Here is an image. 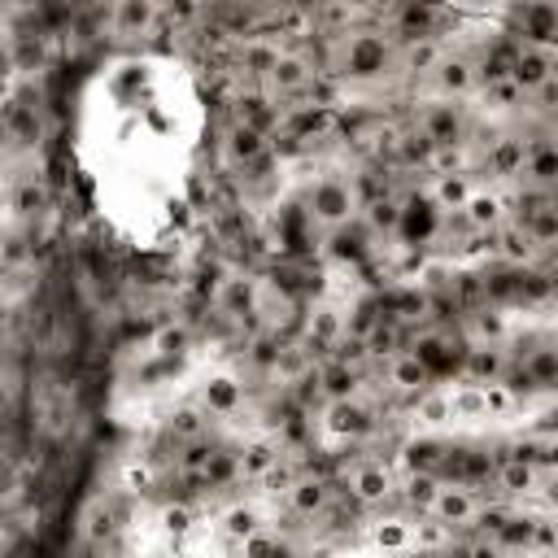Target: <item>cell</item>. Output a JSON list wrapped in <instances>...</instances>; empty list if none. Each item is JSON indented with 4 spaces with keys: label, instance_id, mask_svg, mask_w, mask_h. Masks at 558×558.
Masks as SVG:
<instances>
[{
    "label": "cell",
    "instance_id": "obj_15",
    "mask_svg": "<svg viewBox=\"0 0 558 558\" xmlns=\"http://www.w3.org/2000/svg\"><path fill=\"white\" fill-rule=\"evenodd\" d=\"M506 74L519 92H532L536 83L558 74V44L554 39H519L506 35Z\"/></svg>",
    "mask_w": 558,
    "mask_h": 558
},
{
    "label": "cell",
    "instance_id": "obj_4",
    "mask_svg": "<svg viewBox=\"0 0 558 558\" xmlns=\"http://www.w3.org/2000/svg\"><path fill=\"white\" fill-rule=\"evenodd\" d=\"M126 514H131V497H122L109 484L92 488L74 506L70 549H78V554H118V549H126Z\"/></svg>",
    "mask_w": 558,
    "mask_h": 558
},
{
    "label": "cell",
    "instance_id": "obj_5",
    "mask_svg": "<svg viewBox=\"0 0 558 558\" xmlns=\"http://www.w3.org/2000/svg\"><path fill=\"white\" fill-rule=\"evenodd\" d=\"M405 118L418 126V135L436 148L440 161H462L466 166V148L480 131L475 113L466 100H440V96H414L405 100Z\"/></svg>",
    "mask_w": 558,
    "mask_h": 558
},
{
    "label": "cell",
    "instance_id": "obj_16",
    "mask_svg": "<svg viewBox=\"0 0 558 558\" xmlns=\"http://www.w3.org/2000/svg\"><path fill=\"white\" fill-rule=\"evenodd\" d=\"M231 4H244V0H231Z\"/></svg>",
    "mask_w": 558,
    "mask_h": 558
},
{
    "label": "cell",
    "instance_id": "obj_1",
    "mask_svg": "<svg viewBox=\"0 0 558 558\" xmlns=\"http://www.w3.org/2000/svg\"><path fill=\"white\" fill-rule=\"evenodd\" d=\"M292 192H296V214L305 222V235L318 253H327L340 235L357 231L366 196H362V183L349 157L331 153V157L305 161V174L296 179Z\"/></svg>",
    "mask_w": 558,
    "mask_h": 558
},
{
    "label": "cell",
    "instance_id": "obj_2",
    "mask_svg": "<svg viewBox=\"0 0 558 558\" xmlns=\"http://www.w3.org/2000/svg\"><path fill=\"white\" fill-rule=\"evenodd\" d=\"M187 397L209 414V423L227 436H235L240 427L253 423V410H257V384L240 371V362L222 349L218 357H209L205 366L192 371L187 379Z\"/></svg>",
    "mask_w": 558,
    "mask_h": 558
},
{
    "label": "cell",
    "instance_id": "obj_3",
    "mask_svg": "<svg viewBox=\"0 0 558 558\" xmlns=\"http://www.w3.org/2000/svg\"><path fill=\"white\" fill-rule=\"evenodd\" d=\"M331 475H336V488L344 497L349 510L366 514V510H379V506H392L397 493H401V471L392 462V453L384 445H357V449H344L336 458H327Z\"/></svg>",
    "mask_w": 558,
    "mask_h": 558
},
{
    "label": "cell",
    "instance_id": "obj_10",
    "mask_svg": "<svg viewBox=\"0 0 558 558\" xmlns=\"http://www.w3.org/2000/svg\"><path fill=\"white\" fill-rule=\"evenodd\" d=\"M510 218H514V187L493 183V179H475V187L466 192V201H462L458 214H453V227H458L466 240L488 244Z\"/></svg>",
    "mask_w": 558,
    "mask_h": 558
},
{
    "label": "cell",
    "instance_id": "obj_7",
    "mask_svg": "<svg viewBox=\"0 0 558 558\" xmlns=\"http://www.w3.org/2000/svg\"><path fill=\"white\" fill-rule=\"evenodd\" d=\"M270 157V135L240 122V118H218L214 135H209V161H214V174L222 183H235L244 179L248 170H257L262 161Z\"/></svg>",
    "mask_w": 558,
    "mask_h": 558
},
{
    "label": "cell",
    "instance_id": "obj_9",
    "mask_svg": "<svg viewBox=\"0 0 558 558\" xmlns=\"http://www.w3.org/2000/svg\"><path fill=\"white\" fill-rule=\"evenodd\" d=\"M323 83H327V70H323V52H318L314 39H292V44H283V52L275 57V65H270L266 78H262V87H266L279 105L301 100V96L318 92Z\"/></svg>",
    "mask_w": 558,
    "mask_h": 558
},
{
    "label": "cell",
    "instance_id": "obj_8",
    "mask_svg": "<svg viewBox=\"0 0 558 558\" xmlns=\"http://www.w3.org/2000/svg\"><path fill=\"white\" fill-rule=\"evenodd\" d=\"M484 493H488V488L466 484V480H458V475H436L432 488H427V497H423V506H418V514H423L436 532H445V536H449V549H453V541L475 527V510H480Z\"/></svg>",
    "mask_w": 558,
    "mask_h": 558
},
{
    "label": "cell",
    "instance_id": "obj_6",
    "mask_svg": "<svg viewBox=\"0 0 558 558\" xmlns=\"http://www.w3.org/2000/svg\"><path fill=\"white\" fill-rule=\"evenodd\" d=\"M497 39V35H493ZM484 83V44L475 39H449V48L440 52V61L432 65V74L418 83L414 96H440V100H471ZM410 96V100H414Z\"/></svg>",
    "mask_w": 558,
    "mask_h": 558
},
{
    "label": "cell",
    "instance_id": "obj_14",
    "mask_svg": "<svg viewBox=\"0 0 558 558\" xmlns=\"http://www.w3.org/2000/svg\"><path fill=\"white\" fill-rule=\"evenodd\" d=\"M514 192H523V196H554L558 192V140H554V126H527V153H523Z\"/></svg>",
    "mask_w": 558,
    "mask_h": 558
},
{
    "label": "cell",
    "instance_id": "obj_12",
    "mask_svg": "<svg viewBox=\"0 0 558 558\" xmlns=\"http://www.w3.org/2000/svg\"><path fill=\"white\" fill-rule=\"evenodd\" d=\"M161 35V4L157 0H105L100 39L118 48H140Z\"/></svg>",
    "mask_w": 558,
    "mask_h": 558
},
{
    "label": "cell",
    "instance_id": "obj_11",
    "mask_svg": "<svg viewBox=\"0 0 558 558\" xmlns=\"http://www.w3.org/2000/svg\"><path fill=\"white\" fill-rule=\"evenodd\" d=\"M554 484H558V466H541L519 453H497L488 475V493L523 506H554Z\"/></svg>",
    "mask_w": 558,
    "mask_h": 558
},
{
    "label": "cell",
    "instance_id": "obj_13",
    "mask_svg": "<svg viewBox=\"0 0 558 558\" xmlns=\"http://www.w3.org/2000/svg\"><path fill=\"white\" fill-rule=\"evenodd\" d=\"M432 379H440L410 344H401L397 353H388L384 362H375V371H371V384H375V392L397 410V405H405L410 397H418Z\"/></svg>",
    "mask_w": 558,
    "mask_h": 558
}]
</instances>
